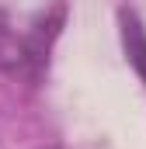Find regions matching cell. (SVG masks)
<instances>
[{
  "label": "cell",
  "mask_w": 146,
  "mask_h": 149,
  "mask_svg": "<svg viewBox=\"0 0 146 149\" xmlns=\"http://www.w3.org/2000/svg\"><path fill=\"white\" fill-rule=\"evenodd\" d=\"M45 52H49V42H45V31L35 28H18L14 17L0 7V73L7 76H38L42 66H45Z\"/></svg>",
  "instance_id": "1"
},
{
  "label": "cell",
  "mask_w": 146,
  "mask_h": 149,
  "mask_svg": "<svg viewBox=\"0 0 146 149\" xmlns=\"http://www.w3.org/2000/svg\"><path fill=\"white\" fill-rule=\"evenodd\" d=\"M122 42L129 52V63L136 66V73L146 80V31L139 24V17L132 10H122Z\"/></svg>",
  "instance_id": "2"
}]
</instances>
